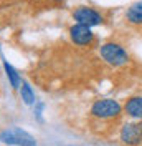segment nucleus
Wrapping results in <instances>:
<instances>
[{"mask_svg":"<svg viewBox=\"0 0 142 146\" xmlns=\"http://www.w3.org/2000/svg\"><path fill=\"white\" fill-rule=\"evenodd\" d=\"M101 58L111 66H122L129 62V55L124 48L117 43H104L99 48Z\"/></svg>","mask_w":142,"mask_h":146,"instance_id":"nucleus-1","label":"nucleus"},{"mask_svg":"<svg viewBox=\"0 0 142 146\" xmlns=\"http://www.w3.org/2000/svg\"><path fill=\"white\" fill-rule=\"evenodd\" d=\"M122 113V106L116 100L111 98H104V100H98L93 106H91V115L101 119H109V118H117Z\"/></svg>","mask_w":142,"mask_h":146,"instance_id":"nucleus-2","label":"nucleus"},{"mask_svg":"<svg viewBox=\"0 0 142 146\" xmlns=\"http://www.w3.org/2000/svg\"><path fill=\"white\" fill-rule=\"evenodd\" d=\"M0 141L7 143V145H17V146H36L35 138L32 135H28L23 129H7L3 133H0Z\"/></svg>","mask_w":142,"mask_h":146,"instance_id":"nucleus-3","label":"nucleus"},{"mask_svg":"<svg viewBox=\"0 0 142 146\" xmlns=\"http://www.w3.org/2000/svg\"><path fill=\"white\" fill-rule=\"evenodd\" d=\"M73 18L76 20V23H83L88 27H96V25H101L104 22L103 15L91 7H78L73 12Z\"/></svg>","mask_w":142,"mask_h":146,"instance_id":"nucleus-4","label":"nucleus"},{"mask_svg":"<svg viewBox=\"0 0 142 146\" xmlns=\"http://www.w3.org/2000/svg\"><path fill=\"white\" fill-rule=\"evenodd\" d=\"M121 139L127 146H137L142 141V123H126L121 129Z\"/></svg>","mask_w":142,"mask_h":146,"instance_id":"nucleus-5","label":"nucleus"},{"mask_svg":"<svg viewBox=\"0 0 142 146\" xmlns=\"http://www.w3.org/2000/svg\"><path fill=\"white\" fill-rule=\"evenodd\" d=\"M70 36L73 40V43L76 45H91L94 42V33L91 32V27L83 25V23H76L70 28Z\"/></svg>","mask_w":142,"mask_h":146,"instance_id":"nucleus-6","label":"nucleus"},{"mask_svg":"<svg viewBox=\"0 0 142 146\" xmlns=\"http://www.w3.org/2000/svg\"><path fill=\"white\" fill-rule=\"evenodd\" d=\"M124 111L134 119H142V96H132L126 101Z\"/></svg>","mask_w":142,"mask_h":146,"instance_id":"nucleus-7","label":"nucleus"},{"mask_svg":"<svg viewBox=\"0 0 142 146\" xmlns=\"http://www.w3.org/2000/svg\"><path fill=\"white\" fill-rule=\"evenodd\" d=\"M126 20L131 25H142V2H135L127 9Z\"/></svg>","mask_w":142,"mask_h":146,"instance_id":"nucleus-8","label":"nucleus"},{"mask_svg":"<svg viewBox=\"0 0 142 146\" xmlns=\"http://www.w3.org/2000/svg\"><path fill=\"white\" fill-rule=\"evenodd\" d=\"M22 100L25 101L27 105H32L33 101H35V95H33V91H32V88L28 86L27 83H23L22 85Z\"/></svg>","mask_w":142,"mask_h":146,"instance_id":"nucleus-9","label":"nucleus"},{"mask_svg":"<svg viewBox=\"0 0 142 146\" xmlns=\"http://www.w3.org/2000/svg\"><path fill=\"white\" fill-rule=\"evenodd\" d=\"M3 66H5V72H7V76H9V80H10V83H12V86L13 88H18V83H20V78H18V75H17V72L10 66L7 62L3 63Z\"/></svg>","mask_w":142,"mask_h":146,"instance_id":"nucleus-10","label":"nucleus"},{"mask_svg":"<svg viewBox=\"0 0 142 146\" xmlns=\"http://www.w3.org/2000/svg\"><path fill=\"white\" fill-rule=\"evenodd\" d=\"M53 2H61V0H53Z\"/></svg>","mask_w":142,"mask_h":146,"instance_id":"nucleus-11","label":"nucleus"}]
</instances>
